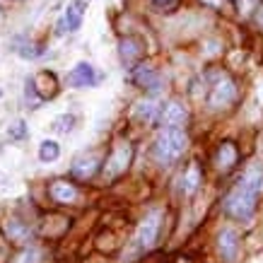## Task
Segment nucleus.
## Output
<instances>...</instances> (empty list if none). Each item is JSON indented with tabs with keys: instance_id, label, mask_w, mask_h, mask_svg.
Returning <instances> with one entry per match:
<instances>
[{
	"instance_id": "obj_7",
	"label": "nucleus",
	"mask_w": 263,
	"mask_h": 263,
	"mask_svg": "<svg viewBox=\"0 0 263 263\" xmlns=\"http://www.w3.org/2000/svg\"><path fill=\"white\" fill-rule=\"evenodd\" d=\"M160 222H162L160 213H150V215L140 222V227H138V232H136V247L140 249V251H147V249L155 247L157 234H160Z\"/></svg>"
},
{
	"instance_id": "obj_5",
	"label": "nucleus",
	"mask_w": 263,
	"mask_h": 263,
	"mask_svg": "<svg viewBox=\"0 0 263 263\" xmlns=\"http://www.w3.org/2000/svg\"><path fill=\"white\" fill-rule=\"evenodd\" d=\"M133 162V147L130 143H116V147L111 150L109 160L104 164V179H119L121 174H126V169Z\"/></svg>"
},
{
	"instance_id": "obj_2",
	"label": "nucleus",
	"mask_w": 263,
	"mask_h": 263,
	"mask_svg": "<svg viewBox=\"0 0 263 263\" xmlns=\"http://www.w3.org/2000/svg\"><path fill=\"white\" fill-rule=\"evenodd\" d=\"M256 193H251L249 189H244L241 183H237L230 193H227V198H224V210H227V215H232L234 220H241V222H249L256 213Z\"/></svg>"
},
{
	"instance_id": "obj_4",
	"label": "nucleus",
	"mask_w": 263,
	"mask_h": 263,
	"mask_svg": "<svg viewBox=\"0 0 263 263\" xmlns=\"http://www.w3.org/2000/svg\"><path fill=\"white\" fill-rule=\"evenodd\" d=\"M58 92V82H56V75L53 72H36L32 80L27 82V99L32 97V104H41L44 99H51L56 97Z\"/></svg>"
},
{
	"instance_id": "obj_14",
	"label": "nucleus",
	"mask_w": 263,
	"mask_h": 263,
	"mask_svg": "<svg viewBox=\"0 0 263 263\" xmlns=\"http://www.w3.org/2000/svg\"><path fill=\"white\" fill-rule=\"evenodd\" d=\"M237 160H239L237 145L234 143H222L220 145V150H217V155H215V167L220 169V172H230V169H234Z\"/></svg>"
},
{
	"instance_id": "obj_19",
	"label": "nucleus",
	"mask_w": 263,
	"mask_h": 263,
	"mask_svg": "<svg viewBox=\"0 0 263 263\" xmlns=\"http://www.w3.org/2000/svg\"><path fill=\"white\" fill-rule=\"evenodd\" d=\"M61 157V145L56 140H41L39 145V160L41 162H56Z\"/></svg>"
},
{
	"instance_id": "obj_22",
	"label": "nucleus",
	"mask_w": 263,
	"mask_h": 263,
	"mask_svg": "<svg viewBox=\"0 0 263 263\" xmlns=\"http://www.w3.org/2000/svg\"><path fill=\"white\" fill-rule=\"evenodd\" d=\"M8 136H10V140H24V138L29 136V128H27V123H24L22 119H20L8 128Z\"/></svg>"
},
{
	"instance_id": "obj_24",
	"label": "nucleus",
	"mask_w": 263,
	"mask_h": 263,
	"mask_svg": "<svg viewBox=\"0 0 263 263\" xmlns=\"http://www.w3.org/2000/svg\"><path fill=\"white\" fill-rule=\"evenodd\" d=\"M17 53L22 58H36V56H41V48H36L34 44H27V46L17 48Z\"/></svg>"
},
{
	"instance_id": "obj_6",
	"label": "nucleus",
	"mask_w": 263,
	"mask_h": 263,
	"mask_svg": "<svg viewBox=\"0 0 263 263\" xmlns=\"http://www.w3.org/2000/svg\"><path fill=\"white\" fill-rule=\"evenodd\" d=\"M85 10H87V3H85V0H70L63 12V17L56 22V34L63 36L65 32H78L82 20H85Z\"/></svg>"
},
{
	"instance_id": "obj_10",
	"label": "nucleus",
	"mask_w": 263,
	"mask_h": 263,
	"mask_svg": "<svg viewBox=\"0 0 263 263\" xmlns=\"http://www.w3.org/2000/svg\"><path fill=\"white\" fill-rule=\"evenodd\" d=\"M217 247H220V254H222L224 261H237V254H239V232L227 227V230L220 232L217 237Z\"/></svg>"
},
{
	"instance_id": "obj_12",
	"label": "nucleus",
	"mask_w": 263,
	"mask_h": 263,
	"mask_svg": "<svg viewBox=\"0 0 263 263\" xmlns=\"http://www.w3.org/2000/svg\"><path fill=\"white\" fill-rule=\"evenodd\" d=\"M239 183L244 186V189H249L251 193H256V196H261L263 193V164H249L247 172L241 174Z\"/></svg>"
},
{
	"instance_id": "obj_3",
	"label": "nucleus",
	"mask_w": 263,
	"mask_h": 263,
	"mask_svg": "<svg viewBox=\"0 0 263 263\" xmlns=\"http://www.w3.org/2000/svg\"><path fill=\"white\" fill-rule=\"evenodd\" d=\"M234 99H237V87H234L232 78L224 72H217L215 80H213V87H210V95H208V104L213 109H224Z\"/></svg>"
},
{
	"instance_id": "obj_25",
	"label": "nucleus",
	"mask_w": 263,
	"mask_h": 263,
	"mask_svg": "<svg viewBox=\"0 0 263 263\" xmlns=\"http://www.w3.org/2000/svg\"><path fill=\"white\" fill-rule=\"evenodd\" d=\"M155 3V8H160V10H172L179 5V0H152Z\"/></svg>"
},
{
	"instance_id": "obj_20",
	"label": "nucleus",
	"mask_w": 263,
	"mask_h": 263,
	"mask_svg": "<svg viewBox=\"0 0 263 263\" xmlns=\"http://www.w3.org/2000/svg\"><path fill=\"white\" fill-rule=\"evenodd\" d=\"M8 237L12 241H24L29 237V227H24L22 222H17V220H10L8 222Z\"/></svg>"
},
{
	"instance_id": "obj_15",
	"label": "nucleus",
	"mask_w": 263,
	"mask_h": 263,
	"mask_svg": "<svg viewBox=\"0 0 263 263\" xmlns=\"http://www.w3.org/2000/svg\"><path fill=\"white\" fill-rule=\"evenodd\" d=\"M119 51H121V61H123V65H133L138 61V58L143 56V44L138 39H123L119 44Z\"/></svg>"
},
{
	"instance_id": "obj_17",
	"label": "nucleus",
	"mask_w": 263,
	"mask_h": 263,
	"mask_svg": "<svg viewBox=\"0 0 263 263\" xmlns=\"http://www.w3.org/2000/svg\"><path fill=\"white\" fill-rule=\"evenodd\" d=\"M133 114H136L138 121H145V123H155V121L162 116V109L152 99H145V102H138L133 106Z\"/></svg>"
},
{
	"instance_id": "obj_23",
	"label": "nucleus",
	"mask_w": 263,
	"mask_h": 263,
	"mask_svg": "<svg viewBox=\"0 0 263 263\" xmlns=\"http://www.w3.org/2000/svg\"><path fill=\"white\" fill-rule=\"evenodd\" d=\"M12 263H39V251L36 249H24Z\"/></svg>"
},
{
	"instance_id": "obj_8",
	"label": "nucleus",
	"mask_w": 263,
	"mask_h": 263,
	"mask_svg": "<svg viewBox=\"0 0 263 263\" xmlns=\"http://www.w3.org/2000/svg\"><path fill=\"white\" fill-rule=\"evenodd\" d=\"M68 82H70L72 87H78V89L97 87V85L102 82V72H97V68L92 63L80 61V63H78L70 72H68Z\"/></svg>"
},
{
	"instance_id": "obj_13",
	"label": "nucleus",
	"mask_w": 263,
	"mask_h": 263,
	"mask_svg": "<svg viewBox=\"0 0 263 263\" xmlns=\"http://www.w3.org/2000/svg\"><path fill=\"white\" fill-rule=\"evenodd\" d=\"M97 167H99V157H97V155H85V157H78V160L72 162L70 172L75 179L85 181V179H92V176H95Z\"/></svg>"
},
{
	"instance_id": "obj_11",
	"label": "nucleus",
	"mask_w": 263,
	"mask_h": 263,
	"mask_svg": "<svg viewBox=\"0 0 263 263\" xmlns=\"http://www.w3.org/2000/svg\"><path fill=\"white\" fill-rule=\"evenodd\" d=\"M186 119H189V114L183 109V104H179V102H169L162 109V116H160L164 128H181L186 123Z\"/></svg>"
},
{
	"instance_id": "obj_26",
	"label": "nucleus",
	"mask_w": 263,
	"mask_h": 263,
	"mask_svg": "<svg viewBox=\"0 0 263 263\" xmlns=\"http://www.w3.org/2000/svg\"><path fill=\"white\" fill-rule=\"evenodd\" d=\"M256 24L263 29V5H258V8H256Z\"/></svg>"
},
{
	"instance_id": "obj_21",
	"label": "nucleus",
	"mask_w": 263,
	"mask_h": 263,
	"mask_svg": "<svg viewBox=\"0 0 263 263\" xmlns=\"http://www.w3.org/2000/svg\"><path fill=\"white\" fill-rule=\"evenodd\" d=\"M72 123H75V116H72V114H61V116L53 119L51 128H53L56 133H68V130H72Z\"/></svg>"
},
{
	"instance_id": "obj_1",
	"label": "nucleus",
	"mask_w": 263,
	"mask_h": 263,
	"mask_svg": "<svg viewBox=\"0 0 263 263\" xmlns=\"http://www.w3.org/2000/svg\"><path fill=\"white\" fill-rule=\"evenodd\" d=\"M186 145H189V138L181 128H162L155 138L152 155L160 164H172L186 152Z\"/></svg>"
},
{
	"instance_id": "obj_9",
	"label": "nucleus",
	"mask_w": 263,
	"mask_h": 263,
	"mask_svg": "<svg viewBox=\"0 0 263 263\" xmlns=\"http://www.w3.org/2000/svg\"><path fill=\"white\" fill-rule=\"evenodd\" d=\"M130 80L136 82L140 89H147V92H160V72L155 70V68H150V65H136V68H130Z\"/></svg>"
},
{
	"instance_id": "obj_16",
	"label": "nucleus",
	"mask_w": 263,
	"mask_h": 263,
	"mask_svg": "<svg viewBox=\"0 0 263 263\" xmlns=\"http://www.w3.org/2000/svg\"><path fill=\"white\" fill-rule=\"evenodd\" d=\"M48 193H51V198L56 200V203H72V200L78 198V189L68 181H53Z\"/></svg>"
},
{
	"instance_id": "obj_18",
	"label": "nucleus",
	"mask_w": 263,
	"mask_h": 263,
	"mask_svg": "<svg viewBox=\"0 0 263 263\" xmlns=\"http://www.w3.org/2000/svg\"><path fill=\"white\" fill-rule=\"evenodd\" d=\"M200 183H203V176H200V169L198 164L193 162V164H189V169H186V174H183V196H193V193L200 189Z\"/></svg>"
}]
</instances>
